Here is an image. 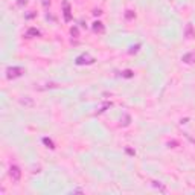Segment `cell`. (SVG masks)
<instances>
[{
    "instance_id": "1",
    "label": "cell",
    "mask_w": 195,
    "mask_h": 195,
    "mask_svg": "<svg viewBox=\"0 0 195 195\" xmlns=\"http://www.w3.org/2000/svg\"><path fill=\"white\" fill-rule=\"evenodd\" d=\"M24 73L23 67H8L6 70V78L8 80H15V78H20Z\"/></svg>"
},
{
    "instance_id": "2",
    "label": "cell",
    "mask_w": 195,
    "mask_h": 195,
    "mask_svg": "<svg viewBox=\"0 0 195 195\" xmlns=\"http://www.w3.org/2000/svg\"><path fill=\"white\" fill-rule=\"evenodd\" d=\"M9 175H11V178L14 182H18V180L22 178V171H20V168H18L17 165H12L11 168H9Z\"/></svg>"
},
{
    "instance_id": "3",
    "label": "cell",
    "mask_w": 195,
    "mask_h": 195,
    "mask_svg": "<svg viewBox=\"0 0 195 195\" xmlns=\"http://www.w3.org/2000/svg\"><path fill=\"white\" fill-rule=\"evenodd\" d=\"M78 66H82V64H93L95 63V58H92L90 55H81V57L76 58L75 61Z\"/></svg>"
},
{
    "instance_id": "4",
    "label": "cell",
    "mask_w": 195,
    "mask_h": 195,
    "mask_svg": "<svg viewBox=\"0 0 195 195\" xmlns=\"http://www.w3.org/2000/svg\"><path fill=\"white\" fill-rule=\"evenodd\" d=\"M63 8H64V20H66V22H70V18H72V11H70L69 2H64V3H63Z\"/></svg>"
},
{
    "instance_id": "5",
    "label": "cell",
    "mask_w": 195,
    "mask_h": 195,
    "mask_svg": "<svg viewBox=\"0 0 195 195\" xmlns=\"http://www.w3.org/2000/svg\"><path fill=\"white\" fill-rule=\"evenodd\" d=\"M182 61H183V63H186V64H191L192 61H195V52H189V54L183 55Z\"/></svg>"
},
{
    "instance_id": "6",
    "label": "cell",
    "mask_w": 195,
    "mask_h": 195,
    "mask_svg": "<svg viewBox=\"0 0 195 195\" xmlns=\"http://www.w3.org/2000/svg\"><path fill=\"white\" fill-rule=\"evenodd\" d=\"M93 31L98 32V34H102L104 31H105V28H104V24L101 23V22H95V23H93Z\"/></svg>"
},
{
    "instance_id": "7",
    "label": "cell",
    "mask_w": 195,
    "mask_h": 195,
    "mask_svg": "<svg viewBox=\"0 0 195 195\" xmlns=\"http://www.w3.org/2000/svg\"><path fill=\"white\" fill-rule=\"evenodd\" d=\"M184 34H186V37H187V38H194L195 32H194V29H192V24H187V26H186V31H184Z\"/></svg>"
},
{
    "instance_id": "8",
    "label": "cell",
    "mask_w": 195,
    "mask_h": 195,
    "mask_svg": "<svg viewBox=\"0 0 195 195\" xmlns=\"http://www.w3.org/2000/svg\"><path fill=\"white\" fill-rule=\"evenodd\" d=\"M26 35H28V37H38V35H40V31L35 29V28H31V29H28Z\"/></svg>"
},
{
    "instance_id": "9",
    "label": "cell",
    "mask_w": 195,
    "mask_h": 195,
    "mask_svg": "<svg viewBox=\"0 0 195 195\" xmlns=\"http://www.w3.org/2000/svg\"><path fill=\"white\" fill-rule=\"evenodd\" d=\"M43 143L46 145L47 148H50V149H54V148H55V145H54V142H52L50 139H47V137H44V139H43Z\"/></svg>"
},
{
    "instance_id": "10",
    "label": "cell",
    "mask_w": 195,
    "mask_h": 195,
    "mask_svg": "<svg viewBox=\"0 0 195 195\" xmlns=\"http://www.w3.org/2000/svg\"><path fill=\"white\" fill-rule=\"evenodd\" d=\"M20 102L23 104V105H29V107L32 105V101H31V99H28V98H24V99H22Z\"/></svg>"
},
{
    "instance_id": "11",
    "label": "cell",
    "mask_w": 195,
    "mask_h": 195,
    "mask_svg": "<svg viewBox=\"0 0 195 195\" xmlns=\"http://www.w3.org/2000/svg\"><path fill=\"white\" fill-rule=\"evenodd\" d=\"M152 184H154L156 187H159V189L162 191V192H165V191H166V189H165V187H163V186H162L160 183H157V182H152Z\"/></svg>"
},
{
    "instance_id": "12",
    "label": "cell",
    "mask_w": 195,
    "mask_h": 195,
    "mask_svg": "<svg viewBox=\"0 0 195 195\" xmlns=\"http://www.w3.org/2000/svg\"><path fill=\"white\" fill-rule=\"evenodd\" d=\"M124 76H125V78H131V76H133V72H131V70H125V72H124Z\"/></svg>"
},
{
    "instance_id": "13",
    "label": "cell",
    "mask_w": 195,
    "mask_h": 195,
    "mask_svg": "<svg viewBox=\"0 0 195 195\" xmlns=\"http://www.w3.org/2000/svg\"><path fill=\"white\" fill-rule=\"evenodd\" d=\"M70 34L75 35V37H78V28H72V29H70Z\"/></svg>"
},
{
    "instance_id": "14",
    "label": "cell",
    "mask_w": 195,
    "mask_h": 195,
    "mask_svg": "<svg viewBox=\"0 0 195 195\" xmlns=\"http://www.w3.org/2000/svg\"><path fill=\"white\" fill-rule=\"evenodd\" d=\"M130 124V116H125V119H124V122H122V125L124 126H126Z\"/></svg>"
},
{
    "instance_id": "15",
    "label": "cell",
    "mask_w": 195,
    "mask_h": 195,
    "mask_svg": "<svg viewBox=\"0 0 195 195\" xmlns=\"http://www.w3.org/2000/svg\"><path fill=\"white\" fill-rule=\"evenodd\" d=\"M137 49H139V44L136 47H133V49H131V50H130V54H133V52H137Z\"/></svg>"
},
{
    "instance_id": "16",
    "label": "cell",
    "mask_w": 195,
    "mask_h": 195,
    "mask_svg": "<svg viewBox=\"0 0 195 195\" xmlns=\"http://www.w3.org/2000/svg\"><path fill=\"white\" fill-rule=\"evenodd\" d=\"M18 3H20V5H24V3H26V0H20Z\"/></svg>"
}]
</instances>
